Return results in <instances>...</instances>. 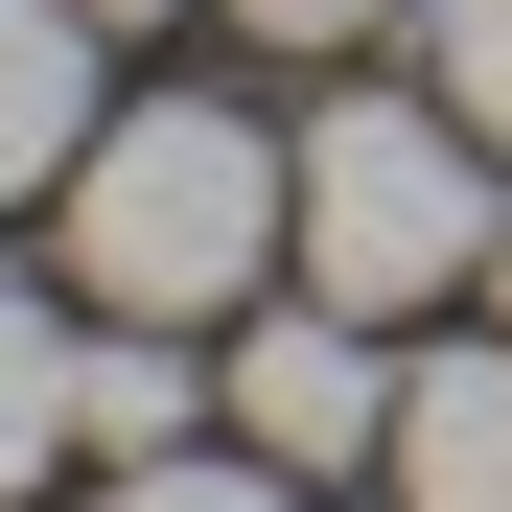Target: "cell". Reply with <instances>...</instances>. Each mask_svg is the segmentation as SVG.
Listing matches in <instances>:
<instances>
[{
  "mask_svg": "<svg viewBox=\"0 0 512 512\" xmlns=\"http://www.w3.org/2000/svg\"><path fill=\"white\" fill-rule=\"evenodd\" d=\"M70 280L117 326H233L303 280V140H256L233 94H163V117H94L70 163Z\"/></svg>",
  "mask_w": 512,
  "mask_h": 512,
  "instance_id": "cell-1",
  "label": "cell"
},
{
  "mask_svg": "<svg viewBox=\"0 0 512 512\" xmlns=\"http://www.w3.org/2000/svg\"><path fill=\"white\" fill-rule=\"evenodd\" d=\"M489 140L443 117V94H326L303 117V280L326 303H373V326H419V303H466L489 280Z\"/></svg>",
  "mask_w": 512,
  "mask_h": 512,
  "instance_id": "cell-2",
  "label": "cell"
},
{
  "mask_svg": "<svg viewBox=\"0 0 512 512\" xmlns=\"http://www.w3.org/2000/svg\"><path fill=\"white\" fill-rule=\"evenodd\" d=\"M210 419L256 466H303V489H350V466H396V350H373V303H233V373H210Z\"/></svg>",
  "mask_w": 512,
  "mask_h": 512,
  "instance_id": "cell-3",
  "label": "cell"
},
{
  "mask_svg": "<svg viewBox=\"0 0 512 512\" xmlns=\"http://www.w3.org/2000/svg\"><path fill=\"white\" fill-rule=\"evenodd\" d=\"M396 512H512V326L396 373Z\"/></svg>",
  "mask_w": 512,
  "mask_h": 512,
  "instance_id": "cell-4",
  "label": "cell"
},
{
  "mask_svg": "<svg viewBox=\"0 0 512 512\" xmlns=\"http://www.w3.org/2000/svg\"><path fill=\"white\" fill-rule=\"evenodd\" d=\"M94 0H0V210H47L70 163H94Z\"/></svg>",
  "mask_w": 512,
  "mask_h": 512,
  "instance_id": "cell-5",
  "label": "cell"
},
{
  "mask_svg": "<svg viewBox=\"0 0 512 512\" xmlns=\"http://www.w3.org/2000/svg\"><path fill=\"white\" fill-rule=\"evenodd\" d=\"M187 419H210L187 326H117V303H94V350H70V443H94V466H163Z\"/></svg>",
  "mask_w": 512,
  "mask_h": 512,
  "instance_id": "cell-6",
  "label": "cell"
},
{
  "mask_svg": "<svg viewBox=\"0 0 512 512\" xmlns=\"http://www.w3.org/2000/svg\"><path fill=\"white\" fill-rule=\"evenodd\" d=\"M70 350H94V326H70V303H24V280H0V512H24L47 466H94V443H70Z\"/></svg>",
  "mask_w": 512,
  "mask_h": 512,
  "instance_id": "cell-7",
  "label": "cell"
},
{
  "mask_svg": "<svg viewBox=\"0 0 512 512\" xmlns=\"http://www.w3.org/2000/svg\"><path fill=\"white\" fill-rule=\"evenodd\" d=\"M419 94H443V117L512 163V0H443V24H419Z\"/></svg>",
  "mask_w": 512,
  "mask_h": 512,
  "instance_id": "cell-8",
  "label": "cell"
},
{
  "mask_svg": "<svg viewBox=\"0 0 512 512\" xmlns=\"http://www.w3.org/2000/svg\"><path fill=\"white\" fill-rule=\"evenodd\" d=\"M94 512H303V466H256V443H163V466H117Z\"/></svg>",
  "mask_w": 512,
  "mask_h": 512,
  "instance_id": "cell-9",
  "label": "cell"
},
{
  "mask_svg": "<svg viewBox=\"0 0 512 512\" xmlns=\"http://www.w3.org/2000/svg\"><path fill=\"white\" fill-rule=\"evenodd\" d=\"M233 24H256V47H373L396 0H233Z\"/></svg>",
  "mask_w": 512,
  "mask_h": 512,
  "instance_id": "cell-10",
  "label": "cell"
},
{
  "mask_svg": "<svg viewBox=\"0 0 512 512\" xmlns=\"http://www.w3.org/2000/svg\"><path fill=\"white\" fill-rule=\"evenodd\" d=\"M489 326H512V210H489Z\"/></svg>",
  "mask_w": 512,
  "mask_h": 512,
  "instance_id": "cell-11",
  "label": "cell"
},
{
  "mask_svg": "<svg viewBox=\"0 0 512 512\" xmlns=\"http://www.w3.org/2000/svg\"><path fill=\"white\" fill-rule=\"evenodd\" d=\"M94 24H163V0H94Z\"/></svg>",
  "mask_w": 512,
  "mask_h": 512,
  "instance_id": "cell-12",
  "label": "cell"
}]
</instances>
